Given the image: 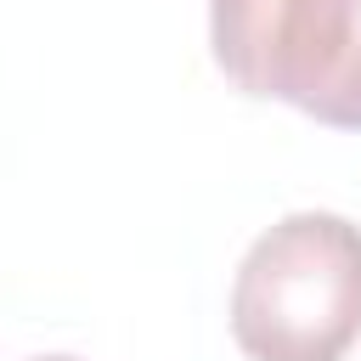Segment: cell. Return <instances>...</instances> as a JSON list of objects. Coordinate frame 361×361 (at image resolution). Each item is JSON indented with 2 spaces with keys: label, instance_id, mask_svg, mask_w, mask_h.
Returning a JSON list of instances; mask_svg holds the SVG:
<instances>
[{
  "label": "cell",
  "instance_id": "6da1fadb",
  "mask_svg": "<svg viewBox=\"0 0 361 361\" xmlns=\"http://www.w3.org/2000/svg\"><path fill=\"white\" fill-rule=\"evenodd\" d=\"M231 338L248 361H338L361 338V226L299 209L259 231L231 282Z\"/></svg>",
  "mask_w": 361,
  "mask_h": 361
},
{
  "label": "cell",
  "instance_id": "7a4b0ae2",
  "mask_svg": "<svg viewBox=\"0 0 361 361\" xmlns=\"http://www.w3.org/2000/svg\"><path fill=\"white\" fill-rule=\"evenodd\" d=\"M209 45L243 96L361 130V0H209Z\"/></svg>",
  "mask_w": 361,
  "mask_h": 361
},
{
  "label": "cell",
  "instance_id": "3957f363",
  "mask_svg": "<svg viewBox=\"0 0 361 361\" xmlns=\"http://www.w3.org/2000/svg\"><path fill=\"white\" fill-rule=\"evenodd\" d=\"M28 361H79V355H28Z\"/></svg>",
  "mask_w": 361,
  "mask_h": 361
}]
</instances>
